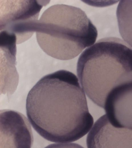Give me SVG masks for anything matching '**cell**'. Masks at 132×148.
<instances>
[{
	"mask_svg": "<svg viewBox=\"0 0 132 148\" xmlns=\"http://www.w3.org/2000/svg\"><path fill=\"white\" fill-rule=\"evenodd\" d=\"M26 110L35 130L55 143L78 140L94 123L79 79L66 70L58 71L40 79L27 95Z\"/></svg>",
	"mask_w": 132,
	"mask_h": 148,
	"instance_id": "6da1fadb",
	"label": "cell"
},
{
	"mask_svg": "<svg viewBox=\"0 0 132 148\" xmlns=\"http://www.w3.org/2000/svg\"><path fill=\"white\" fill-rule=\"evenodd\" d=\"M132 73V49L115 37L100 40L88 48L77 63V75L83 90L102 108L111 90Z\"/></svg>",
	"mask_w": 132,
	"mask_h": 148,
	"instance_id": "7a4b0ae2",
	"label": "cell"
},
{
	"mask_svg": "<svg viewBox=\"0 0 132 148\" xmlns=\"http://www.w3.org/2000/svg\"><path fill=\"white\" fill-rule=\"evenodd\" d=\"M38 43L49 56L61 60L77 57L96 42L97 29L81 9L56 4L42 14L35 26Z\"/></svg>",
	"mask_w": 132,
	"mask_h": 148,
	"instance_id": "3957f363",
	"label": "cell"
},
{
	"mask_svg": "<svg viewBox=\"0 0 132 148\" xmlns=\"http://www.w3.org/2000/svg\"><path fill=\"white\" fill-rule=\"evenodd\" d=\"M46 1H1L0 31L13 34L17 44L29 39L35 32L40 12Z\"/></svg>",
	"mask_w": 132,
	"mask_h": 148,
	"instance_id": "277c9868",
	"label": "cell"
},
{
	"mask_svg": "<svg viewBox=\"0 0 132 148\" xmlns=\"http://www.w3.org/2000/svg\"><path fill=\"white\" fill-rule=\"evenodd\" d=\"M104 108L112 126L132 130V73L122 78L109 93Z\"/></svg>",
	"mask_w": 132,
	"mask_h": 148,
	"instance_id": "5b68a950",
	"label": "cell"
},
{
	"mask_svg": "<svg viewBox=\"0 0 132 148\" xmlns=\"http://www.w3.org/2000/svg\"><path fill=\"white\" fill-rule=\"evenodd\" d=\"M1 148H31L33 132L25 116L14 110L0 111Z\"/></svg>",
	"mask_w": 132,
	"mask_h": 148,
	"instance_id": "8992f818",
	"label": "cell"
},
{
	"mask_svg": "<svg viewBox=\"0 0 132 148\" xmlns=\"http://www.w3.org/2000/svg\"><path fill=\"white\" fill-rule=\"evenodd\" d=\"M88 148H132V130L112 126L105 115L88 135Z\"/></svg>",
	"mask_w": 132,
	"mask_h": 148,
	"instance_id": "52a82bcc",
	"label": "cell"
},
{
	"mask_svg": "<svg viewBox=\"0 0 132 148\" xmlns=\"http://www.w3.org/2000/svg\"><path fill=\"white\" fill-rule=\"evenodd\" d=\"M120 35L125 42L132 48V1H121L117 10Z\"/></svg>",
	"mask_w": 132,
	"mask_h": 148,
	"instance_id": "ba28073f",
	"label": "cell"
},
{
	"mask_svg": "<svg viewBox=\"0 0 132 148\" xmlns=\"http://www.w3.org/2000/svg\"><path fill=\"white\" fill-rule=\"evenodd\" d=\"M44 148H84L76 143H53Z\"/></svg>",
	"mask_w": 132,
	"mask_h": 148,
	"instance_id": "9c48e42d",
	"label": "cell"
}]
</instances>
